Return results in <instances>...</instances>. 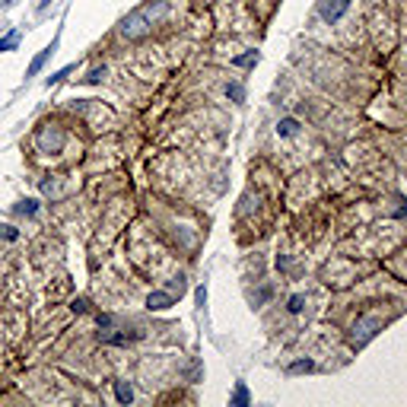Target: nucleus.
Listing matches in <instances>:
<instances>
[{
    "instance_id": "nucleus-1",
    "label": "nucleus",
    "mask_w": 407,
    "mask_h": 407,
    "mask_svg": "<svg viewBox=\"0 0 407 407\" xmlns=\"http://www.w3.org/2000/svg\"><path fill=\"white\" fill-rule=\"evenodd\" d=\"M147 32H150V19L143 16L140 10H137V13H130V16L121 22V35H124V39H143Z\"/></svg>"
},
{
    "instance_id": "nucleus-2",
    "label": "nucleus",
    "mask_w": 407,
    "mask_h": 407,
    "mask_svg": "<svg viewBox=\"0 0 407 407\" xmlns=\"http://www.w3.org/2000/svg\"><path fill=\"white\" fill-rule=\"evenodd\" d=\"M347 7H350V0H328V4L321 7V19H325V22H337L347 13Z\"/></svg>"
},
{
    "instance_id": "nucleus-3",
    "label": "nucleus",
    "mask_w": 407,
    "mask_h": 407,
    "mask_svg": "<svg viewBox=\"0 0 407 407\" xmlns=\"http://www.w3.org/2000/svg\"><path fill=\"white\" fill-rule=\"evenodd\" d=\"M372 328H376V318H363L360 325L353 328V341H356V344H363V341H369V337H372Z\"/></svg>"
},
{
    "instance_id": "nucleus-4",
    "label": "nucleus",
    "mask_w": 407,
    "mask_h": 407,
    "mask_svg": "<svg viewBox=\"0 0 407 407\" xmlns=\"http://www.w3.org/2000/svg\"><path fill=\"white\" fill-rule=\"evenodd\" d=\"M54 48H57V42H51V45H48V48H45V51H42L39 57H35V61L29 64V70H26V77H35V74H39V70L45 67V61H48V57L54 54Z\"/></svg>"
},
{
    "instance_id": "nucleus-5",
    "label": "nucleus",
    "mask_w": 407,
    "mask_h": 407,
    "mask_svg": "<svg viewBox=\"0 0 407 407\" xmlns=\"http://www.w3.org/2000/svg\"><path fill=\"white\" fill-rule=\"evenodd\" d=\"M165 10H169V4H165V0H156V7H153V4H147V7L140 10V13L147 16V19H150V26H153V19H159V16H165Z\"/></svg>"
},
{
    "instance_id": "nucleus-6",
    "label": "nucleus",
    "mask_w": 407,
    "mask_h": 407,
    "mask_svg": "<svg viewBox=\"0 0 407 407\" xmlns=\"http://www.w3.org/2000/svg\"><path fill=\"white\" fill-rule=\"evenodd\" d=\"M147 306L156 309V312H159V309H169V306H172V296H169V293H150Z\"/></svg>"
},
{
    "instance_id": "nucleus-7",
    "label": "nucleus",
    "mask_w": 407,
    "mask_h": 407,
    "mask_svg": "<svg viewBox=\"0 0 407 407\" xmlns=\"http://www.w3.org/2000/svg\"><path fill=\"white\" fill-rule=\"evenodd\" d=\"M296 130H299V121H296V118H283V121L277 124V134H280V137H293Z\"/></svg>"
},
{
    "instance_id": "nucleus-8",
    "label": "nucleus",
    "mask_w": 407,
    "mask_h": 407,
    "mask_svg": "<svg viewBox=\"0 0 407 407\" xmlns=\"http://www.w3.org/2000/svg\"><path fill=\"white\" fill-rule=\"evenodd\" d=\"M115 394H118V401H121V404H130V401H134V391H130L127 382H115Z\"/></svg>"
},
{
    "instance_id": "nucleus-9",
    "label": "nucleus",
    "mask_w": 407,
    "mask_h": 407,
    "mask_svg": "<svg viewBox=\"0 0 407 407\" xmlns=\"http://www.w3.org/2000/svg\"><path fill=\"white\" fill-rule=\"evenodd\" d=\"M245 404H248V388L239 382V385H235V394H232V407H245Z\"/></svg>"
},
{
    "instance_id": "nucleus-10",
    "label": "nucleus",
    "mask_w": 407,
    "mask_h": 407,
    "mask_svg": "<svg viewBox=\"0 0 407 407\" xmlns=\"http://www.w3.org/2000/svg\"><path fill=\"white\" fill-rule=\"evenodd\" d=\"M16 45H19V32H10L7 39H0V51H13Z\"/></svg>"
},
{
    "instance_id": "nucleus-11",
    "label": "nucleus",
    "mask_w": 407,
    "mask_h": 407,
    "mask_svg": "<svg viewBox=\"0 0 407 407\" xmlns=\"http://www.w3.org/2000/svg\"><path fill=\"white\" fill-rule=\"evenodd\" d=\"M19 213H26V217H35L39 213V200H19V207H16Z\"/></svg>"
},
{
    "instance_id": "nucleus-12",
    "label": "nucleus",
    "mask_w": 407,
    "mask_h": 407,
    "mask_svg": "<svg viewBox=\"0 0 407 407\" xmlns=\"http://www.w3.org/2000/svg\"><path fill=\"white\" fill-rule=\"evenodd\" d=\"M226 95H229L232 102H242V99H245V92H242V86H239V83H229V86H226Z\"/></svg>"
},
{
    "instance_id": "nucleus-13",
    "label": "nucleus",
    "mask_w": 407,
    "mask_h": 407,
    "mask_svg": "<svg viewBox=\"0 0 407 407\" xmlns=\"http://www.w3.org/2000/svg\"><path fill=\"white\" fill-rule=\"evenodd\" d=\"M255 61H258V54H255V51H248V54H239L232 64H235V67H248V64H255Z\"/></svg>"
},
{
    "instance_id": "nucleus-14",
    "label": "nucleus",
    "mask_w": 407,
    "mask_h": 407,
    "mask_svg": "<svg viewBox=\"0 0 407 407\" xmlns=\"http://www.w3.org/2000/svg\"><path fill=\"white\" fill-rule=\"evenodd\" d=\"M312 369H315V363H312V360H299V363H293V366H290V372H312Z\"/></svg>"
},
{
    "instance_id": "nucleus-15",
    "label": "nucleus",
    "mask_w": 407,
    "mask_h": 407,
    "mask_svg": "<svg viewBox=\"0 0 407 407\" xmlns=\"http://www.w3.org/2000/svg\"><path fill=\"white\" fill-rule=\"evenodd\" d=\"M70 70H74V67H64V70H57V74H51V77H48V86H54V83H61V80L70 74Z\"/></svg>"
},
{
    "instance_id": "nucleus-16",
    "label": "nucleus",
    "mask_w": 407,
    "mask_h": 407,
    "mask_svg": "<svg viewBox=\"0 0 407 407\" xmlns=\"http://www.w3.org/2000/svg\"><path fill=\"white\" fill-rule=\"evenodd\" d=\"M102 77H105V67H92V70H89V77H86V83H99Z\"/></svg>"
},
{
    "instance_id": "nucleus-17",
    "label": "nucleus",
    "mask_w": 407,
    "mask_h": 407,
    "mask_svg": "<svg viewBox=\"0 0 407 407\" xmlns=\"http://www.w3.org/2000/svg\"><path fill=\"white\" fill-rule=\"evenodd\" d=\"M286 309H290L293 315H296V312H302V296H290V306H286Z\"/></svg>"
},
{
    "instance_id": "nucleus-18",
    "label": "nucleus",
    "mask_w": 407,
    "mask_h": 407,
    "mask_svg": "<svg viewBox=\"0 0 407 407\" xmlns=\"http://www.w3.org/2000/svg\"><path fill=\"white\" fill-rule=\"evenodd\" d=\"M86 299H74V302H70V309H74V312H86Z\"/></svg>"
},
{
    "instance_id": "nucleus-19",
    "label": "nucleus",
    "mask_w": 407,
    "mask_h": 407,
    "mask_svg": "<svg viewBox=\"0 0 407 407\" xmlns=\"http://www.w3.org/2000/svg\"><path fill=\"white\" fill-rule=\"evenodd\" d=\"M0 7H13V0H0Z\"/></svg>"
},
{
    "instance_id": "nucleus-20",
    "label": "nucleus",
    "mask_w": 407,
    "mask_h": 407,
    "mask_svg": "<svg viewBox=\"0 0 407 407\" xmlns=\"http://www.w3.org/2000/svg\"><path fill=\"white\" fill-rule=\"evenodd\" d=\"M48 4H51V0H42V4H39V10H45V7H48Z\"/></svg>"
}]
</instances>
